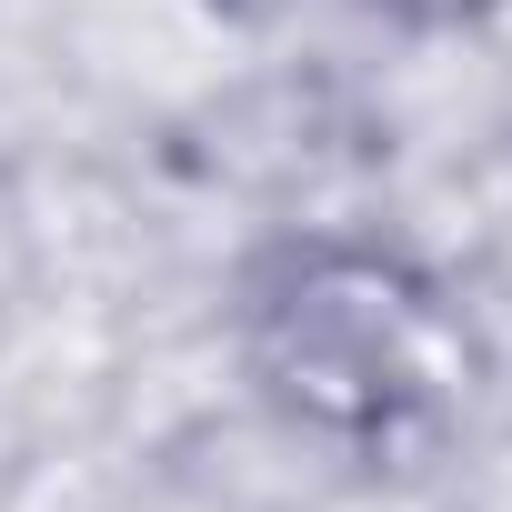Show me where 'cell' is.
Masks as SVG:
<instances>
[{
    "mask_svg": "<svg viewBox=\"0 0 512 512\" xmlns=\"http://www.w3.org/2000/svg\"><path fill=\"white\" fill-rule=\"evenodd\" d=\"M231 352L282 432L352 462L422 452L482 382L462 292L392 231L262 241L231 282Z\"/></svg>",
    "mask_w": 512,
    "mask_h": 512,
    "instance_id": "cell-1",
    "label": "cell"
},
{
    "mask_svg": "<svg viewBox=\"0 0 512 512\" xmlns=\"http://www.w3.org/2000/svg\"><path fill=\"white\" fill-rule=\"evenodd\" d=\"M372 21H392V31H412V41H452V31H492L512 0H362Z\"/></svg>",
    "mask_w": 512,
    "mask_h": 512,
    "instance_id": "cell-2",
    "label": "cell"
},
{
    "mask_svg": "<svg viewBox=\"0 0 512 512\" xmlns=\"http://www.w3.org/2000/svg\"><path fill=\"white\" fill-rule=\"evenodd\" d=\"M211 11H231V21H262V11H282V0H211Z\"/></svg>",
    "mask_w": 512,
    "mask_h": 512,
    "instance_id": "cell-3",
    "label": "cell"
}]
</instances>
